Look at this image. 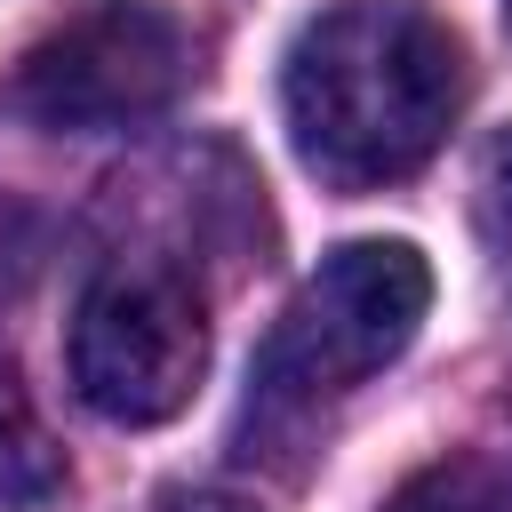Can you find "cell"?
<instances>
[{
    "instance_id": "10",
    "label": "cell",
    "mask_w": 512,
    "mask_h": 512,
    "mask_svg": "<svg viewBox=\"0 0 512 512\" xmlns=\"http://www.w3.org/2000/svg\"><path fill=\"white\" fill-rule=\"evenodd\" d=\"M504 24H512V0H504Z\"/></svg>"
},
{
    "instance_id": "5",
    "label": "cell",
    "mask_w": 512,
    "mask_h": 512,
    "mask_svg": "<svg viewBox=\"0 0 512 512\" xmlns=\"http://www.w3.org/2000/svg\"><path fill=\"white\" fill-rule=\"evenodd\" d=\"M64 488V464H56V448H48V432L32 424V408L8 392V376H0V512H16V504H48Z\"/></svg>"
},
{
    "instance_id": "6",
    "label": "cell",
    "mask_w": 512,
    "mask_h": 512,
    "mask_svg": "<svg viewBox=\"0 0 512 512\" xmlns=\"http://www.w3.org/2000/svg\"><path fill=\"white\" fill-rule=\"evenodd\" d=\"M376 512H512V488L480 456H440V464L408 472Z\"/></svg>"
},
{
    "instance_id": "4",
    "label": "cell",
    "mask_w": 512,
    "mask_h": 512,
    "mask_svg": "<svg viewBox=\"0 0 512 512\" xmlns=\"http://www.w3.org/2000/svg\"><path fill=\"white\" fill-rule=\"evenodd\" d=\"M184 64H192L184 24L168 8L96 0L24 48V64L8 72V104L56 136H104V128H136L168 112L184 88Z\"/></svg>"
},
{
    "instance_id": "8",
    "label": "cell",
    "mask_w": 512,
    "mask_h": 512,
    "mask_svg": "<svg viewBox=\"0 0 512 512\" xmlns=\"http://www.w3.org/2000/svg\"><path fill=\"white\" fill-rule=\"evenodd\" d=\"M24 256H32V216H24L16 200H0V280L24 272Z\"/></svg>"
},
{
    "instance_id": "1",
    "label": "cell",
    "mask_w": 512,
    "mask_h": 512,
    "mask_svg": "<svg viewBox=\"0 0 512 512\" xmlns=\"http://www.w3.org/2000/svg\"><path fill=\"white\" fill-rule=\"evenodd\" d=\"M464 104V48L424 0H336L280 64L296 160L336 192L416 176Z\"/></svg>"
},
{
    "instance_id": "3",
    "label": "cell",
    "mask_w": 512,
    "mask_h": 512,
    "mask_svg": "<svg viewBox=\"0 0 512 512\" xmlns=\"http://www.w3.org/2000/svg\"><path fill=\"white\" fill-rule=\"evenodd\" d=\"M208 376L200 288L168 264H112L72 312V392L104 424H168Z\"/></svg>"
},
{
    "instance_id": "9",
    "label": "cell",
    "mask_w": 512,
    "mask_h": 512,
    "mask_svg": "<svg viewBox=\"0 0 512 512\" xmlns=\"http://www.w3.org/2000/svg\"><path fill=\"white\" fill-rule=\"evenodd\" d=\"M160 512H256V504H240V496H224V488H184V496H168Z\"/></svg>"
},
{
    "instance_id": "7",
    "label": "cell",
    "mask_w": 512,
    "mask_h": 512,
    "mask_svg": "<svg viewBox=\"0 0 512 512\" xmlns=\"http://www.w3.org/2000/svg\"><path fill=\"white\" fill-rule=\"evenodd\" d=\"M472 216H480L488 240L512 248V128H496V136L480 144V168H472Z\"/></svg>"
},
{
    "instance_id": "2",
    "label": "cell",
    "mask_w": 512,
    "mask_h": 512,
    "mask_svg": "<svg viewBox=\"0 0 512 512\" xmlns=\"http://www.w3.org/2000/svg\"><path fill=\"white\" fill-rule=\"evenodd\" d=\"M432 312V264L408 240H344L280 312L272 344L256 352L264 408H312L328 392L368 384L392 368Z\"/></svg>"
}]
</instances>
